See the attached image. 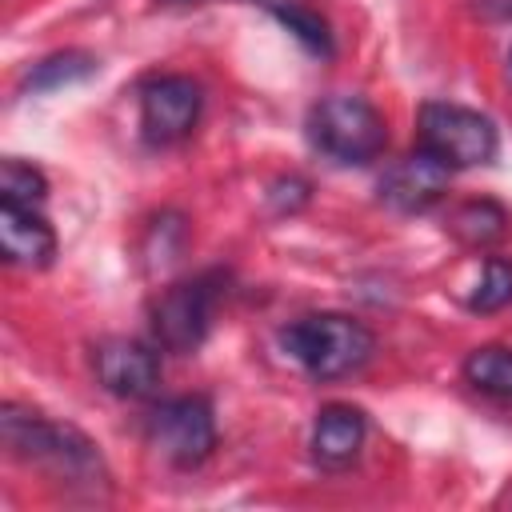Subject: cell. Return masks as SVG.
Masks as SVG:
<instances>
[{
	"label": "cell",
	"mask_w": 512,
	"mask_h": 512,
	"mask_svg": "<svg viewBox=\"0 0 512 512\" xmlns=\"http://www.w3.org/2000/svg\"><path fill=\"white\" fill-rule=\"evenodd\" d=\"M224 280L220 272H200L168 284L152 304V336L168 352H196L212 328V312L220 304Z\"/></svg>",
	"instance_id": "obj_5"
},
{
	"label": "cell",
	"mask_w": 512,
	"mask_h": 512,
	"mask_svg": "<svg viewBox=\"0 0 512 512\" xmlns=\"http://www.w3.org/2000/svg\"><path fill=\"white\" fill-rule=\"evenodd\" d=\"M0 248L12 268H48L56 256V232L36 208H0Z\"/></svg>",
	"instance_id": "obj_10"
},
{
	"label": "cell",
	"mask_w": 512,
	"mask_h": 512,
	"mask_svg": "<svg viewBox=\"0 0 512 512\" xmlns=\"http://www.w3.org/2000/svg\"><path fill=\"white\" fill-rule=\"evenodd\" d=\"M148 444L176 468H196L216 448V416L204 396H172L148 412Z\"/></svg>",
	"instance_id": "obj_6"
},
{
	"label": "cell",
	"mask_w": 512,
	"mask_h": 512,
	"mask_svg": "<svg viewBox=\"0 0 512 512\" xmlns=\"http://www.w3.org/2000/svg\"><path fill=\"white\" fill-rule=\"evenodd\" d=\"M416 136H420V148L432 152L436 160H444L448 168L488 164L500 144L488 116H480L476 108H464V104H448V100H432L420 108Z\"/></svg>",
	"instance_id": "obj_4"
},
{
	"label": "cell",
	"mask_w": 512,
	"mask_h": 512,
	"mask_svg": "<svg viewBox=\"0 0 512 512\" xmlns=\"http://www.w3.org/2000/svg\"><path fill=\"white\" fill-rule=\"evenodd\" d=\"M304 200H308V180H300V176H280L268 188V204L276 212H296V208H304Z\"/></svg>",
	"instance_id": "obj_18"
},
{
	"label": "cell",
	"mask_w": 512,
	"mask_h": 512,
	"mask_svg": "<svg viewBox=\"0 0 512 512\" xmlns=\"http://www.w3.org/2000/svg\"><path fill=\"white\" fill-rule=\"evenodd\" d=\"M368 420L352 404H324L312 424V460L320 468H348L364 448Z\"/></svg>",
	"instance_id": "obj_11"
},
{
	"label": "cell",
	"mask_w": 512,
	"mask_h": 512,
	"mask_svg": "<svg viewBox=\"0 0 512 512\" xmlns=\"http://www.w3.org/2000/svg\"><path fill=\"white\" fill-rule=\"evenodd\" d=\"M448 176H452V168L416 144L404 160H396L384 172L380 200L388 208H396V212H428L448 192Z\"/></svg>",
	"instance_id": "obj_9"
},
{
	"label": "cell",
	"mask_w": 512,
	"mask_h": 512,
	"mask_svg": "<svg viewBox=\"0 0 512 512\" xmlns=\"http://www.w3.org/2000/svg\"><path fill=\"white\" fill-rule=\"evenodd\" d=\"M476 12L488 20H504V16H512V0H476Z\"/></svg>",
	"instance_id": "obj_19"
},
{
	"label": "cell",
	"mask_w": 512,
	"mask_h": 512,
	"mask_svg": "<svg viewBox=\"0 0 512 512\" xmlns=\"http://www.w3.org/2000/svg\"><path fill=\"white\" fill-rule=\"evenodd\" d=\"M308 140L316 152H324L336 164H372L388 144V128L384 116L364 96L336 92L312 104Z\"/></svg>",
	"instance_id": "obj_3"
},
{
	"label": "cell",
	"mask_w": 512,
	"mask_h": 512,
	"mask_svg": "<svg viewBox=\"0 0 512 512\" xmlns=\"http://www.w3.org/2000/svg\"><path fill=\"white\" fill-rule=\"evenodd\" d=\"M280 344L316 380H344V376L360 372L376 352L372 328L344 312L300 316L280 332Z\"/></svg>",
	"instance_id": "obj_2"
},
{
	"label": "cell",
	"mask_w": 512,
	"mask_h": 512,
	"mask_svg": "<svg viewBox=\"0 0 512 512\" xmlns=\"http://www.w3.org/2000/svg\"><path fill=\"white\" fill-rule=\"evenodd\" d=\"M164 4H192V0H164Z\"/></svg>",
	"instance_id": "obj_20"
},
{
	"label": "cell",
	"mask_w": 512,
	"mask_h": 512,
	"mask_svg": "<svg viewBox=\"0 0 512 512\" xmlns=\"http://www.w3.org/2000/svg\"><path fill=\"white\" fill-rule=\"evenodd\" d=\"M464 380L480 396H488L496 404H512V348H504V344L472 348L464 360Z\"/></svg>",
	"instance_id": "obj_12"
},
{
	"label": "cell",
	"mask_w": 512,
	"mask_h": 512,
	"mask_svg": "<svg viewBox=\"0 0 512 512\" xmlns=\"http://www.w3.org/2000/svg\"><path fill=\"white\" fill-rule=\"evenodd\" d=\"M92 368H96V380L120 400H140L160 384V352L128 336L100 340L92 348Z\"/></svg>",
	"instance_id": "obj_8"
},
{
	"label": "cell",
	"mask_w": 512,
	"mask_h": 512,
	"mask_svg": "<svg viewBox=\"0 0 512 512\" xmlns=\"http://www.w3.org/2000/svg\"><path fill=\"white\" fill-rule=\"evenodd\" d=\"M0 196H4V204L40 208L48 200V180L40 168H32L24 160H4L0 164Z\"/></svg>",
	"instance_id": "obj_15"
},
{
	"label": "cell",
	"mask_w": 512,
	"mask_h": 512,
	"mask_svg": "<svg viewBox=\"0 0 512 512\" xmlns=\"http://www.w3.org/2000/svg\"><path fill=\"white\" fill-rule=\"evenodd\" d=\"M452 236L468 248H488L496 244L500 236H508V212L496 204V200H468L452 212L448 220Z\"/></svg>",
	"instance_id": "obj_13"
},
{
	"label": "cell",
	"mask_w": 512,
	"mask_h": 512,
	"mask_svg": "<svg viewBox=\"0 0 512 512\" xmlns=\"http://www.w3.org/2000/svg\"><path fill=\"white\" fill-rule=\"evenodd\" d=\"M272 16H276L304 48H312V52H320V56H332V32H328V20H324L320 12L300 8V4H276Z\"/></svg>",
	"instance_id": "obj_17"
},
{
	"label": "cell",
	"mask_w": 512,
	"mask_h": 512,
	"mask_svg": "<svg viewBox=\"0 0 512 512\" xmlns=\"http://www.w3.org/2000/svg\"><path fill=\"white\" fill-rule=\"evenodd\" d=\"M96 72V56L80 52V48H64V52H52L44 60H36L28 72H24V88L32 92H56L64 84H80Z\"/></svg>",
	"instance_id": "obj_14"
},
{
	"label": "cell",
	"mask_w": 512,
	"mask_h": 512,
	"mask_svg": "<svg viewBox=\"0 0 512 512\" xmlns=\"http://www.w3.org/2000/svg\"><path fill=\"white\" fill-rule=\"evenodd\" d=\"M0 436H4V448L16 460L36 464L56 484L84 488V492L108 488V468H104L100 448L80 428H72V424L44 420L40 412L8 400L0 408Z\"/></svg>",
	"instance_id": "obj_1"
},
{
	"label": "cell",
	"mask_w": 512,
	"mask_h": 512,
	"mask_svg": "<svg viewBox=\"0 0 512 512\" xmlns=\"http://www.w3.org/2000/svg\"><path fill=\"white\" fill-rule=\"evenodd\" d=\"M204 96L200 84L188 76H152L140 88V128L152 144L184 140L200 120Z\"/></svg>",
	"instance_id": "obj_7"
},
{
	"label": "cell",
	"mask_w": 512,
	"mask_h": 512,
	"mask_svg": "<svg viewBox=\"0 0 512 512\" xmlns=\"http://www.w3.org/2000/svg\"><path fill=\"white\" fill-rule=\"evenodd\" d=\"M508 304H512V260L488 256L476 288L468 292V308L472 312H500Z\"/></svg>",
	"instance_id": "obj_16"
},
{
	"label": "cell",
	"mask_w": 512,
	"mask_h": 512,
	"mask_svg": "<svg viewBox=\"0 0 512 512\" xmlns=\"http://www.w3.org/2000/svg\"><path fill=\"white\" fill-rule=\"evenodd\" d=\"M508 72H512V56H508Z\"/></svg>",
	"instance_id": "obj_21"
}]
</instances>
